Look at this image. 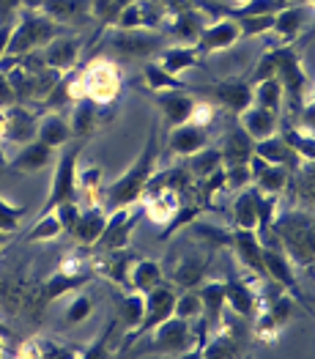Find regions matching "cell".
<instances>
[{
  "mask_svg": "<svg viewBox=\"0 0 315 359\" xmlns=\"http://www.w3.org/2000/svg\"><path fill=\"white\" fill-rule=\"evenodd\" d=\"M20 8H22V0H0V25L3 22H14Z\"/></svg>",
  "mask_w": 315,
  "mask_h": 359,
  "instance_id": "f5cc1de1",
  "label": "cell"
},
{
  "mask_svg": "<svg viewBox=\"0 0 315 359\" xmlns=\"http://www.w3.org/2000/svg\"><path fill=\"white\" fill-rule=\"evenodd\" d=\"M121 66L115 60L107 58H93L86 69L77 72V86H80V96H86L91 102H96L99 107L113 104L121 93Z\"/></svg>",
  "mask_w": 315,
  "mask_h": 359,
  "instance_id": "5b68a950",
  "label": "cell"
},
{
  "mask_svg": "<svg viewBox=\"0 0 315 359\" xmlns=\"http://www.w3.org/2000/svg\"><path fill=\"white\" fill-rule=\"evenodd\" d=\"M3 170H8V159H6V154L0 149V173H3Z\"/></svg>",
  "mask_w": 315,
  "mask_h": 359,
  "instance_id": "6f0895ef",
  "label": "cell"
},
{
  "mask_svg": "<svg viewBox=\"0 0 315 359\" xmlns=\"http://www.w3.org/2000/svg\"><path fill=\"white\" fill-rule=\"evenodd\" d=\"M253 102L272 113H280L283 110V83L277 77H266V80L253 83Z\"/></svg>",
  "mask_w": 315,
  "mask_h": 359,
  "instance_id": "f35d334b",
  "label": "cell"
},
{
  "mask_svg": "<svg viewBox=\"0 0 315 359\" xmlns=\"http://www.w3.org/2000/svg\"><path fill=\"white\" fill-rule=\"evenodd\" d=\"M236 41H241L239 22H236L233 17H220L214 25H206V28H203L201 39L195 41V47H198L201 55H211V53L230 50Z\"/></svg>",
  "mask_w": 315,
  "mask_h": 359,
  "instance_id": "e0dca14e",
  "label": "cell"
},
{
  "mask_svg": "<svg viewBox=\"0 0 315 359\" xmlns=\"http://www.w3.org/2000/svg\"><path fill=\"white\" fill-rule=\"evenodd\" d=\"M253 146L255 140L241 129V126H233L228 135H225V143H222V168H230V165H247L250 156H253Z\"/></svg>",
  "mask_w": 315,
  "mask_h": 359,
  "instance_id": "836d02e7",
  "label": "cell"
},
{
  "mask_svg": "<svg viewBox=\"0 0 315 359\" xmlns=\"http://www.w3.org/2000/svg\"><path fill=\"white\" fill-rule=\"evenodd\" d=\"M253 154L260 156V159H266V162H272V165H286L288 170H293V168L302 165L299 154L288 146L286 137H283L280 132H274V135H269V137H263V140H255Z\"/></svg>",
  "mask_w": 315,
  "mask_h": 359,
  "instance_id": "f1b7e54d",
  "label": "cell"
},
{
  "mask_svg": "<svg viewBox=\"0 0 315 359\" xmlns=\"http://www.w3.org/2000/svg\"><path fill=\"white\" fill-rule=\"evenodd\" d=\"M55 211H58V217H60L63 231L72 233V228H74V222H77V217H80V203H77V201H63V203L55 206Z\"/></svg>",
  "mask_w": 315,
  "mask_h": 359,
  "instance_id": "f907efd6",
  "label": "cell"
},
{
  "mask_svg": "<svg viewBox=\"0 0 315 359\" xmlns=\"http://www.w3.org/2000/svg\"><path fill=\"white\" fill-rule=\"evenodd\" d=\"M203 28H206V11L195 8V6H187L181 11H173V22L168 25V30H170L181 44H195L201 39Z\"/></svg>",
  "mask_w": 315,
  "mask_h": 359,
  "instance_id": "4dcf8cb0",
  "label": "cell"
},
{
  "mask_svg": "<svg viewBox=\"0 0 315 359\" xmlns=\"http://www.w3.org/2000/svg\"><path fill=\"white\" fill-rule=\"evenodd\" d=\"M143 310H145V294H138V291L126 294L121 299V321H123V327L126 330H135L140 324V318H143Z\"/></svg>",
  "mask_w": 315,
  "mask_h": 359,
  "instance_id": "f6af8a7d",
  "label": "cell"
},
{
  "mask_svg": "<svg viewBox=\"0 0 315 359\" xmlns=\"http://www.w3.org/2000/svg\"><path fill=\"white\" fill-rule=\"evenodd\" d=\"M20 20L17 25L11 28V39H8V47H6V55H25V53H36L41 47H47L53 39L69 33L72 28L66 25H58L55 20L44 17L39 8H20L17 11Z\"/></svg>",
  "mask_w": 315,
  "mask_h": 359,
  "instance_id": "277c9868",
  "label": "cell"
},
{
  "mask_svg": "<svg viewBox=\"0 0 315 359\" xmlns=\"http://www.w3.org/2000/svg\"><path fill=\"white\" fill-rule=\"evenodd\" d=\"M230 247L239 255V261L258 274L260 280H266V269H263V258H260V236L258 231H244V228H233L230 231Z\"/></svg>",
  "mask_w": 315,
  "mask_h": 359,
  "instance_id": "ffe728a7",
  "label": "cell"
},
{
  "mask_svg": "<svg viewBox=\"0 0 315 359\" xmlns=\"http://www.w3.org/2000/svg\"><path fill=\"white\" fill-rule=\"evenodd\" d=\"M198 297H201L203 304V327H206V332H214L222 324V318H225V285L220 280L206 283L198 291Z\"/></svg>",
  "mask_w": 315,
  "mask_h": 359,
  "instance_id": "f546056e",
  "label": "cell"
},
{
  "mask_svg": "<svg viewBox=\"0 0 315 359\" xmlns=\"http://www.w3.org/2000/svg\"><path fill=\"white\" fill-rule=\"evenodd\" d=\"M222 285H225V307H230L239 318H255V313L260 307V297L253 291V285L244 283L241 277H233V274Z\"/></svg>",
  "mask_w": 315,
  "mask_h": 359,
  "instance_id": "44dd1931",
  "label": "cell"
},
{
  "mask_svg": "<svg viewBox=\"0 0 315 359\" xmlns=\"http://www.w3.org/2000/svg\"><path fill=\"white\" fill-rule=\"evenodd\" d=\"M247 168H250L253 184L258 187V192H263V195H274V198H280V192L286 189L288 181H290V170H288L286 165H272V162L260 159V156H255V154L250 156Z\"/></svg>",
  "mask_w": 315,
  "mask_h": 359,
  "instance_id": "ac0fdd59",
  "label": "cell"
},
{
  "mask_svg": "<svg viewBox=\"0 0 315 359\" xmlns=\"http://www.w3.org/2000/svg\"><path fill=\"white\" fill-rule=\"evenodd\" d=\"M310 14H313V0H296V3H288L283 8L274 11V25L272 33H277L283 39V44H290L299 39V33L304 30V25L310 22Z\"/></svg>",
  "mask_w": 315,
  "mask_h": 359,
  "instance_id": "9a60e30c",
  "label": "cell"
},
{
  "mask_svg": "<svg viewBox=\"0 0 315 359\" xmlns=\"http://www.w3.org/2000/svg\"><path fill=\"white\" fill-rule=\"evenodd\" d=\"M165 20V11L154 3V0H135L129 6H123L115 17L113 28H148L156 30Z\"/></svg>",
  "mask_w": 315,
  "mask_h": 359,
  "instance_id": "d6986e66",
  "label": "cell"
},
{
  "mask_svg": "<svg viewBox=\"0 0 315 359\" xmlns=\"http://www.w3.org/2000/svg\"><path fill=\"white\" fill-rule=\"evenodd\" d=\"M189 121L206 129V126L214 121V107H211V102H195V107H192V116H189Z\"/></svg>",
  "mask_w": 315,
  "mask_h": 359,
  "instance_id": "816d5d0a",
  "label": "cell"
},
{
  "mask_svg": "<svg viewBox=\"0 0 315 359\" xmlns=\"http://www.w3.org/2000/svg\"><path fill=\"white\" fill-rule=\"evenodd\" d=\"M201 211H203L201 203H192V206L181 203V206H178V211L173 214L165 225H162V231H159V241H168L175 231H184V228H187L192 219H198V214H201Z\"/></svg>",
  "mask_w": 315,
  "mask_h": 359,
  "instance_id": "7bdbcfd3",
  "label": "cell"
},
{
  "mask_svg": "<svg viewBox=\"0 0 315 359\" xmlns=\"http://www.w3.org/2000/svg\"><path fill=\"white\" fill-rule=\"evenodd\" d=\"M41 50H44V55H41L44 66H50L55 72H69V69L77 66L80 53H83V44L77 39H72L69 33H63V36L53 39L47 47H41Z\"/></svg>",
  "mask_w": 315,
  "mask_h": 359,
  "instance_id": "7402d4cb",
  "label": "cell"
},
{
  "mask_svg": "<svg viewBox=\"0 0 315 359\" xmlns=\"http://www.w3.org/2000/svg\"><path fill=\"white\" fill-rule=\"evenodd\" d=\"M156 63H159L165 72L175 74V77H178L184 69H198V66H203L201 53H198L195 44H173V47H162V50L156 53Z\"/></svg>",
  "mask_w": 315,
  "mask_h": 359,
  "instance_id": "d6a6232c",
  "label": "cell"
},
{
  "mask_svg": "<svg viewBox=\"0 0 315 359\" xmlns=\"http://www.w3.org/2000/svg\"><path fill=\"white\" fill-rule=\"evenodd\" d=\"M36 137V116L25 104L14 102L0 107V143H17L25 146Z\"/></svg>",
  "mask_w": 315,
  "mask_h": 359,
  "instance_id": "7c38bea8",
  "label": "cell"
},
{
  "mask_svg": "<svg viewBox=\"0 0 315 359\" xmlns=\"http://www.w3.org/2000/svg\"><path fill=\"white\" fill-rule=\"evenodd\" d=\"M41 0H22V8H39Z\"/></svg>",
  "mask_w": 315,
  "mask_h": 359,
  "instance_id": "680465c9",
  "label": "cell"
},
{
  "mask_svg": "<svg viewBox=\"0 0 315 359\" xmlns=\"http://www.w3.org/2000/svg\"><path fill=\"white\" fill-rule=\"evenodd\" d=\"M260 236V258H263V269H266V280H272L274 285H280L283 291H288L293 299H299L307 310H310V302L302 297V288L296 283V271L293 264L288 261L286 250L280 247V241L272 239L269 231L258 233Z\"/></svg>",
  "mask_w": 315,
  "mask_h": 359,
  "instance_id": "52a82bcc",
  "label": "cell"
},
{
  "mask_svg": "<svg viewBox=\"0 0 315 359\" xmlns=\"http://www.w3.org/2000/svg\"><path fill=\"white\" fill-rule=\"evenodd\" d=\"M72 104H74L72 121H69V126H72V137H83V140H88V137L96 132V126H99V104L91 102V99H86V96H80V99L72 102Z\"/></svg>",
  "mask_w": 315,
  "mask_h": 359,
  "instance_id": "8d00e7d4",
  "label": "cell"
},
{
  "mask_svg": "<svg viewBox=\"0 0 315 359\" xmlns=\"http://www.w3.org/2000/svg\"><path fill=\"white\" fill-rule=\"evenodd\" d=\"M91 3L93 0H41L39 11L50 20H55L58 25L66 28H83L93 20L91 14Z\"/></svg>",
  "mask_w": 315,
  "mask_h": 359,
  "instance_id": "2e32d148",
  "label": "cell"
},
{
  "mask_svg": "<svg viewBox=\"0 0 315 359\" xmlns=\"http://www.w3.org/2000/svg\"><path fill=\"white\" fill-rule=\"evenodd\" d=\"M96 277V271L93 269H86V271H53L36 291H33V310L36 313H41L50 302H55L58 297H66V294H74V291H80V288H86L88 283Z\"/></svg>",
  "mask_w": 315,
  "mask_h": 359,
  "instance_id": "30bf717a",
  "label": "cell"
},
{
  "mask_svg": "<svg viewBox=\"0 0 315 359\" xmlns=\"http://www.w3.org/2000/svg\"><path fill=\"white\" fill-rule=\"evenodd\" d=\"M3 346H6V340H0V354H6V348H3Z\"/></svg>",
  "mask_w": 315,
  "mask_h": 359,
  "instance_id": "be15d7a7",
  "label": "cell"
},
{
  "mask_svg": "<svg viewBox=\"0 0 315 359\" xmlns=\"http://www.w3.org/2000/svg\"><path fill=\"white\" fill-rule=\"evenodd\" d=\"M11 28H14V22H3L0 25V58L6 55V47H8V39H11Z\"/></svg>",
  "mask_w": 315,
  "mask_h": 359,
  "instance_id": "11a10c76",
  "label": "cell"
},
{
  "mask_svg": "<svg viewBox=\"0 0 315 359\" xmlns=\"http://www.w3.org/2000/svg\"><path fill=\"white\" fill-rule=\"evenodd\" d=\"M6 241H8V233H3V231H0V252H3V247H6Z\"/></svg>",
  "mask_w": 315,
  "mask_h": 359,
  "instance_id": "94428289",
  "label": "cell"
},
{
  "mask_svg": "<svg viewBox=\"0 0 315 359\" xmlns=\"http://www.w3.org/2000/svg\"><path fill=\"white\" fill-rule=\"evenodd\" d=\"M129 3H135V0H113V6L118 8V11H121L123 6H129Z\"/></svg>",
  "mask_w": 315,
  "mask_h": 359,
  "instance_id": "91938a15",
  "label": "cell"
},
{
  "mask_svg": "<svg viewBox=\"0 0 315 359\" xmlns=\"http://www.w3.org/2000/svg\"><path fill=\"white\" fill-rule=\"evenodd\" d=\"M195 102H198V99H195L187 88L162 90V93H156V104H159L162 116H165V121H168L170 126H178V123H184V121H189Z\"/></svg>",
  "mask_w": 315,
  "mask_h": 359,
  "instance_id": "4316f807",
  "label": "cell"
},
{
  "mask_svg": "<svg viewBox=\"0 0 315 359\" xmlns=\"http://www.w3.org/2000/svg\"><path fill=\"white\" fill-rule=\"evenodd\" d=\"M36 140L47 143L50 149H58V146H66L72 140V126L69 121L63 118L60 113L50 110L44 118L36 123Z\"/></svg>",
  "mask_w": 315,
  "mask_h": 359,
  "instance_id": "d590c367",
  "label": "cell"
},
{
  "mask_svg": "<svg viewBox=\"0 0 315 359\" xmlns=\"http://www.w3.org/2000/svg\"><path fill=\"white\" fill-rule=\"evenodd\" d=\"M233 3H236V8H241V6H247L250 0H233Z\"/></svg>",
  "mask_w": 315,
  "mask_h": 359,
  "instance_id": "6125c7cd",
  "label": "cell"
},
{
  "mask_svg": "<svg viewBox=\"0 0 315 359\" xmlns=\"http://www.w3.org/2000/svg\"><path fill=\"white\" fill-rule=\"evenodd\" d=\"M208 146V132L192 123V121H184L178 126H173L170 135H168V149L175 154V156H189L195 151H201Z\"/></svg>",
  "mask_w": 315,
  "mask_h": 359,
  "instance_id": "d4e9b609",
  "label": "cell"
},
{
  "mask_svg": "<svg viewBox=\"0 0 315 359\" xmlns=\"http://www.w3.org/2000/svg\"><path fill=\"white\" fill-rule=\"evenodd\" d=\"M225 170V189H244L247 184H253V176H250V168L247 165H230V168H222Z\"/></svg>",
  "mask_w": 315,
  "mask_h": 359,
  "instance_id": "681fc988",
  "label": "cell"
},
{
  "mask_svg": "<svg viewBox=\"0 0 315 359\" xmlns=\"http://www.w3.org/2000/svg\"><path fill=\"white\" fill-rule=\"evenodd\" d=\"M233 20L239 22L241 39H253V36L272 33V25H274V14H241V17H233Z\"/></svg>",
  "mask_w": 315,
  "mask_h": 359,
  "instance_id": "ee69618b",
  "label": "cell"
},
{
  "mask_svg": "<svg viewBox=\"0 0 315 359\" xmlns=\"http://www.w3.org/2000/svg\"><path fill=\"white\" fill-rule=\"evenodd\" d=\"M159 283H165V269L159 261H151V258H135L132 269H129V288L138 291V294H148L151 288H156Z\"/></svg>",
  "mask_w": 315,
  "mask_h": 359,
  "instance_id": "e575fe53",
  "label": "cell"
},
{
  "mask_svg": "<svg viewBox=\"0 0 315 359\" xmlns=\"http://www.w3.org/2000/svg\"><path fill=\"white\" fill-rule=\"evenodd\" d=\"M286 250L293 269H310L315 261V219L310 209H293L277 214L266 228Z\"/></svg>",
  "mask_w": 315,
  "mask_h": 359,
  "instance_id": "7a4b0ae2",
  "label": "cell"
},
{
  "mask_svg": "<svg viewBox=\"0 0 315 359\" xmlns=\"http://www.w3.org/2000/svg\"><path fill=\"white\" fill-rule=\"evenodd\" d=\"M211 264V247H198L192 252H181V255H173L170 261V280L181 288H195L201 280H206V271Z\"/></svg>",
  "mask_w": 315,
  "mask_h": 359,
  "instance_id": "4fadbf2b",
  "label": "cell"
},
{
  "mask_svg": "<svg viewBox=\"0 0 315 359\" xmlns=\"http://www.w3.org/2000/svg\"><path fill=\"white\" fill-rule=\"evenodd\" d=\"M53 159H55V154L53 149L47 146V143H41V140H30L25 143L20 154L14 156V159H8V170H17V173H39V170H44L47 165H53Z\"/></svg>",
  "mask_w": 315,
  "mask_h": 359,
  "instance_id": "83f0119b",
  "label": "cell"
},
{
  "mask_svg": "<svg viewBox=\"0 0 315 359\" xmlns=\"http://www.w3.org/2000/svg\"><path fill=\"white\" fill-rule=\"evenodd\" d=\"M156 156H159V143H156V126L148 132L143 151L138 154V159L129 165V170L115 179L107 189H105V209L115 211L132 203H140L145 195V184L151 179L154 168H156Z\"/></svg>",
  "mask_w": 315,
  "mask_h": 359,
  "instance_id": "3957f363",
  "label": "cell"
},
{
  "mask_svg": "<svg viewBox=\"0 0 315 359\" xmlns=\"http://www.w3.org/2000/svg\"><path fill=\"white\" fill-rule=\"evenodd\" d=\"M17 99H14V90L8 86V77L0 72V107H6V104H14Z\"/></svg>",
  "mask_w": 315,
  "mask_h": 359,
  "instance_id": "db71d44e",
  "label": "cell"
},
{
  "mask_svg": "<svg viewBox=\"0 0 315 359\" xmlns=\"http://www.w3.org/2000/svg\"><path fill=\"white\" fill-rule=\"evenodd\" d=\"M236 118H239V126H241L253 140H263V137L274 135L277 126H280V113H272V110L260 107L255 102L247 104Z\"/></svg>",
  "mask_w": 315,
  "mask_h": 359,
  "instance_id": "603a6c76",
  "label": "cell"
},
{
  "mask_svg": "<svg viewBox=\"0 0 315 359\" xmlns=\"http://www.w3.org/2000/svg\"><path fill=\"white\" fill-rule=\"evenodd\" d=\"M138 348H132V354L138 357H187V354H195V348L206 343V327L203 321L198 324V332L192 330L189 321L170 316L165 321H159L154 330H148L143 337L135 340Z\"/></svg>",
  "mask_w": 315,
  "mask_h": 359,
  "instance_id": "6da1fadb",
  "label": "cell"
},
{
  "mask_svg": "<svg viewBox=\"0 0 315 359\" xmlns=\"http://www.w3.org/2000/svg\"><path fill=\"white\" fill-rule=\"evenodd\" d=\"M189 93H201L214 99L220 107H225L230 116H239L247 104H253V86L247 80H222L214 86H201V88H189Z\"/></svg>",
  "mask_w": 315,
  "mask_h": 359,
  "instance_id": "5bb4252c",
  "label": "cell"
},
{
  "mask_svg": "<svg viewBox=\"0 0 315 359\" xmlns=\"http://www.w3.org/2000/svg\"><path fill=\"white\" fill-rule=\"evenodd\" d=\"M143 203H132V206H123V209L107 211V222H105V231L99 241L93 244V250L99 252H113V250H123L129 244V236L138 225V219L143 217Z\"/></svg>",
  "mask_w": 315,
  "mask_h": 359,
  "instance_id": "9c48e42d",
  "label": "cell"
},
{
  "mask_svg": "<svg viewBox=\"0 0 315 359\" xmlns=\"http://www.w3.org/2000/svg\"><path fill=\"white\" fill-rule=\"evenodd\" d=\"M280 135L286 137L288 146H290V149L299 154V159H304V162H313V159H315L313 129H302V126H286Z\"/></svg>",
  "mask_w": 315,
  "mask_h": 359,
  "instance_id": "b9f144b4",
  "label": "cell"
},
{
  "mask_svg": "<svg viewBox=\"0 0 315 359\" xmlns=\"http://www.w3.org/2000/svg\"><path fill=\"white\" fill-rule=\"evenodd\" d=\"M143 198V211L148 214V219L156 222V225H165L178 211V206L184 203L178 189H154V192H145Z\"/></svg>",
  "mask_w": 315,
  "mask_h": 359,
  "instance_id": "1f68e13d",
  "label": "cell"
},
{
  "mask_svg": "<svg viewBox=\"0 0 315 359\" xmlns=\"http://www.w3.org/2000/svg\"><path fill=\"white\" fill-rule=\"evenodd\" d=\"M143 80H145V88L154 90V93H162V90H175V88H187L175 74L165 72L156 60H145V69H143Z\"/></svg>",
  "mask_w": 315,
  "mask_h": 359,
  "instance_id": "ab89813d",
  "label": "cell"
},
{
  "mask_svg": "<svg viewBox=\"0 0 315 359\" xmlns=\"http://www.w3.org/2000/svg\"><path fill=\"white\" fill-rule=\"evenodd\" d=\"M91 313H93V302H91V297H88V294H77V291H74L72 302L66 304L63 321H66V324H83Z\"/></svg>",
  "mask_w": 315,
  "mask_h": 359,
  "instance_id": "c3c4849f",
  "label": "cell"
},
{
  "mask_svg": "<svg viewBox=\"0 0 315 359\" xmlns=\"http://www.w3.org/2000/svg\"><path fill=\"white\" fill-rule=\"evenodd\" d=\"M0 340H11V330H8V324H3V321H0Z\"/></svg>",
  "mask_w": 315,
  "mask_h": 359,
  "instance_id": "9f6ffc18",
  "label": "cell"
},
{
  "mask_svg": "<svg viewBox=\"0 0 315 359\" xmlns=\"http://www.w3.org/2000/svg\"><path fill=\"white\" fill-rule=\"evenodd\" d=\"M66 231H63V225H60V217H58L55 209H50L47 214H39V219H36V225L28 231V236L25 241L33 244V241H53V239H60Z\"/></svg>",
  "mask_w": 315,
  "mask_h": 359,
  "instance_id": "60d3db41",
  "label": "cell"
},
{
  "mask_svg": "<svg viewBox=\"0 0 315 359\" xmlns=\"http://www.w3.org/2000/svg\"><path fill=\"white\" fill-rule=\"evenodd\" d=\"M105 222H107V209L93 203L88 209H80V217H77V222H74L69 236L80 247H93L102 236V231H105Z\"/></svg>",
  "mask_w": 315,
  "mask_h": 359,
  "instance_id": "cb8c5ba5",
  "label": "cell"
},
{
  "mask_svg": "<svg viewBox=\"0 0 315 359\" xmlns=\"http://www.w3.org/2000/svg\"><path fill=\"white\" fill-rule=\"evenodd\" d=\"M203 313V304L201 297L195 288H184L181 297H175V304H173V316L184 318V321H192V318H201Z\"/></svg>",
  "mask_w": 315,
  "mask_h": 359,
  "instance_id": "bcb514c9",
  "label": "cell"
},
{
  "mask_svg": "<svg viewBox=\"0 0 315 359\" xmlns=\"http://www.w3.org/2000/svg\"><path fill=\"white\" fill-rule=\"evenodd\" d=\"M175 291H173V285H165V283H159L156 288H151L148 294H145V310H143V318H140V324L135 327V330H129V337L123 340V351L138 340V337H143L148 330H154L159 321H165V318H170L173 316V304H175Z\"/></svg>",
  "mask_w": 315,
  "mask_h": 359,
  "instance_id": "8fae6325",
  "label": "cell"
},
{
  "mask_svg": "<svg viewBox=\"0 0 315 359\" xmlns=\"http://www.w3.org/2000/svg\"><path fill=\"white\" fill-rule=\"evenodd\" d=\"M83 146H86V140L74 137V140H69L63 146L58 159H53L55 162V173H53V184H50V195H47L44 206L39 209V214H47L63 201H77V159L83 154Z\"/></svg>",
  "mask_w": 315,
  "mask_h": 359,
  "instance_id": "8992f818",
  "label": "cell"
},
{
  "mask_svg": "<svg viewBox=\"0 0 315 359\" xmlns=\"http://www.w3.org/2000/svg\"><path fill=\"white\" fill-rule=\"evenodd\" d=\"M258 219H260V192L255 184H247L244 189H239V195L233 201V228L258 231Z\"/></svg>",
  "mask_w": 315,
  "mask_h": 359,
  "instance_id": "484cf974",
  "label": "cell"
},
{
  "mask_svg": "<svg viewBox=\"0 0 315 359\" xmlns=\"http://www.w3.org/2000/svg\"><path fill=\"white\" fill-rule=\"evenodd\" d=\"M25 214H28L25 206H14L11 201H6L0 195V231L3 233H17L22 219H25Z\"/></svg>",
  "mask_w": 315,
  "mask_h": 359,
  "instance_id": "7dc6e473",
  "label": "cell"
},
{
  "mask_svg": "<svg viewBox=\"0 0 315 359\" xmlns=\"http://www.w3.org/2000/svg\"><path fill=\"white\" fill-rule=\"evenodd\" d=\"M187 159V173L192 176V179H206V176H211L214 170H220L222 168V154L220 149H201L195 151V154H189V156H184Z\"/></svg>",
  "mask_w": 315,
  "mask_h": 359,
  "instance_id": "74e56055",
  "label": "cell"
},
{
  "mask_svg": "<svg viewBox=\"0 0 315 359\" xmlns=\"http://www.w3.org/2000/svg\"><path fill=\"white\" fill-rule=\"evenodd\" d=\"M105 44L121 58L148 60L165 47V39H162V33L148 28H113L107 33Z\"/></svg>",
  "mask_w": 315,
  "mask_h": 359,
  "instance_id": "ba28073f",
  "label": "cell"
}]
</instances>
